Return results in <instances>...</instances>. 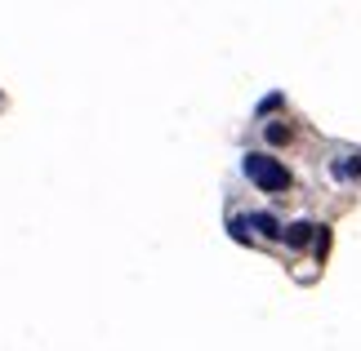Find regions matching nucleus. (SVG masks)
Masks as SVG:
<instances>
[{
    "label": "nucleus",
    "mask_w": 361,
    "mask_h": 351,
    "mask_svg": "<svg viewBox=\"0 0 361 351\" xmlns=\"http://www.w3.org/2000/svg\"><path fill=\"white\" fill-rule=\"evenodd\" d=\"M241 170H245V178L255 182L259 191H268V196L295 187V178H290L286 165H281V160H272V156H263V151H250V156L241 160Z\"/></svg>",
    "instance_id": "1"
},
{
    "label": "nucleus",
    "mask_w": 361,
    "mask_h": 351,
    "mask_svg": "<svg viewBox=\"0 0 361 351\" xmlns=\"http://www.w3.org/2000/svg\"><path fill=\"white\" fill-rule=\"evenodd\" d=\"M312 236H317L312 222H290V227H281V241H286L290 249H308V245H312Z\"/></svg>",
    "instance_id": "2"
},
{
    "label": "nucleus",
    "mask_w": 361,
    "mask_h": 351,
    "mask_svg": "<svg viewBox=\"0 0 361 351\" xmlns=\"http://www.w3.org/2000/svg\"><path fill=\"white\" fill-rule=\"evenodd\" d=\"M250 227H255V231H263L268 241H281V222H276L272 214H250Z\"/></svg>",
    "instance_id": "3"
},
{
    "label": "nucleus",
    "mask_w": 361,
    "mask_h": 351,
    "mask_svg": "<svg viewBox=\"0 0 361 351\" xmlns=\"http://www.w3.org/2000/svg\"><path fill=\"white\" fill-rule=\"evenodd\" d=\"M330 174H335L339 182H353V178H361V160H357V156H348V160H335V165H330Z\"/></svg>",
    "instance_id": "4"
},
{
    "label": "nucleus",
    "mask_w": 361,
    "mask_h": 351,
    "mask_svg": "<svg viewBox=\"0 0 361 351\" xmlns=\"http://www.w3.org/2000/svg\"><path fill=\"white\" fill-rule=\"evenodd\" d=\"M263 138H268L272 147H286L290 143V125H263Z\"/></svg>",
    "instance_id": "5"
},
{
    "label": "nucleus",
    "mask_w": 361,
    "mask_h": 351,
    "mask_svg": "<svg viewBox=\"0 0 361 351\" xmlns=\"http://www.w3.org/2000/svg\"><path fill=\"white\" fill-rule=\"evenodd\" d=\"M245 227H250V222H245V218H232V222H228V231H232V241H241V245H250V231H245Z\"/></svg>",
    "instance_id": "6"
},
{
    "label": "nucleus",
    "mask_w": 361,
    "mask_h": 351,
    "mask_svg": "<svg viewBox=\"0 0 361 351\" xmlns=\"http://www.w3.org/2000/svg\"><path fill=\"white\" fill-rule=\"evenodd\" d=\"M276 107H281V94H268V98L259 103V116H268V111H276Z\"/></svg>",
    "instance_id": "7"
}]
</instances>
